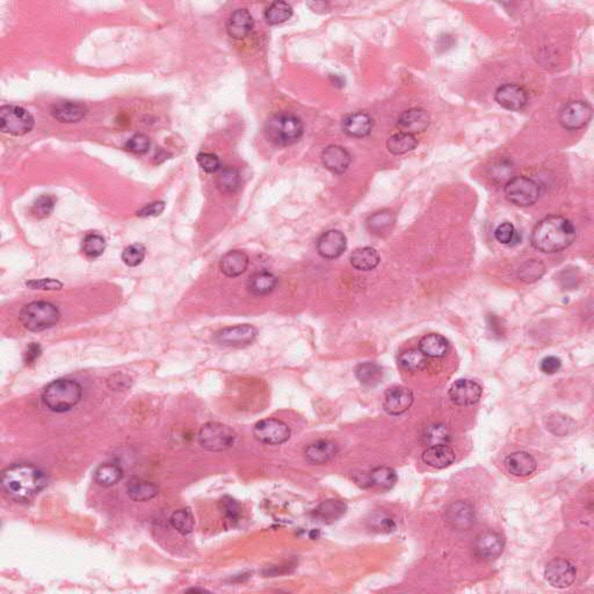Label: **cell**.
I'll return each mask as SVG.
<instances>
[{"mask_svg":"<svg viewBox=\"0 0 594 594\" xmlns=\"http://www.w3.org/2000/svg\"><path fill=\"white\" fill-rule=\"evenodd\" d=\"M242 185V179L238 170L235 167H224L216 177V187L222 194L232 195L238 192Z\"/></svg>","mask_w":594,"mask_h":594,"instance_id":"34","label":"cell"},{"mask_svg":"<svg viewBox=\"0 0 594 594\" xmlns=\"http://www.w3.org/2000/svg\"><path fill=\"white\" fill-rule=\"evenodd\" d=\"M370 527L372 530L379 533H390L395 530L396 524L392 518H389L388 515L377 513V515H372V518L368 520Z\"/></svg>","mask_w":594,"mask_h":594,"instance_id":"50","label":"cell"},{"mask_svg":"<svg viewBox=\"0 0 594 594\" xmlns=\"http://www.w3.org/2000/svg\"><path fill=\"white\" fill-rule=\"evenodd\" d=\"M548 583L556 588L571 586L576 579V568L571 562L564 558H556L548 563L544 570Z\"/></svg>","mask_w":594,"mask_h":594,"instance_id":"12","label":"cell"},{"mask_svg":"<svg viewBox=\"0 0 594 594\" xmlns=\"http://www.w3.org/2000/svg\"><path fill=\"white\" fill-rule=\"evenodd\" d=\"M222 503H223V508H224L225 515H227V518H228L230 521H236L237 519L240 518V504L237 503L236 500L231 499V498L223 499L222 500Z\"/></svg>","mask_w":594,"mask_h":594,"instance_id":"54","label":"cell"},{"mask_svg":"<svg viewBox=\"0 0 594 594\" xmlns=\"http://www.w3.org/2000/svg\"><path fill=\"white\" fill-rule=\"evenodd\" d=\"M250 259L245 252L240 250L229 251L221 258L220 269L229 278H237L247 272Z\"/></svg>","mask_w":594,"mask_h":594,"instance_id":"25","label":"cell"},{"mask_svg":"<svg viewBox=\"0 0 594 594\" xmlns=\"http://www.w3.org/2000/svg\"><path fill=\"white\" fill-rule=\"evenodd\" d=\"M187 592H200V593H204L207 591L203 590V588H189V590H187Z\"/></svg>","mask_w":594,"mask_h":594,"instance_id":"58","label":"cell"},{"mask_svg":"<svg viewBox=\"0 0 594 594\" xmlns=\"http://www.w3.org/2000/svg\"><path fill=\"white\" fill-rule=\"evenodd\" d=\"M413 392L406 387H394L385 392L383 409L390 416H399L406 412L413 404Z\"/></svg>","mask_w":594,"mask_h":594,"instance_id":"18","label":"cell"},{"mask_svg":"<svg viewBox=\"0 0 594 594\" xmlns=\"http://www.w3.org/2000/svg\"><path fill=\"white\" fill-rule=\"evenodd\" d=\"M55 203H56V200H55L54 196L44 194V195H41L40 198L35 200V202L30 208V213L34 218H40V220L49 218L51 213L54 211Z\"/></svg>","mask_w":594,"mask_h":594,"instance_id":"46","label":"cell"},{"mask_svg":"<svg viewBox=\"0 0 594 594\" xmlns=\"http://www.w3.org/2000/svg\"><path fill=\"white\" fill-rule=\"evenodd\" d=\"M293 15V8L286 1H274L265 11V20L271 26L288 21Z\"/></svg>","mask_w":594,"mask_h":594,"instance_id":"40","label":"cell"},{"mask_svg":"<svg viewBox=\"0 0 594 594\" xmlns=\"http://www.w3.org/2000/svg\"><path fill=\"white\" fill-rule=\"evenodd\" d=\"M576 238L573 223L563 216L550 215L541 220L533 229L532 244L544 253H556L566 250Z\"/></svg>","mask_w":594,"mask_h":594,"instance_id":"2","label":"cell"},{"mask_svg":"<svg viewBox=\"0 0 594 594\" xmlns=\"http://www.w3.org/2000/svg\"><path fill=\"white\" fill-rule=\"evenodd\" d=\"M122 479H124V470L117 464H102L95 472V482L104 488L115 486Z\"/></svg>","mask_w":594,"mask_h":594,"instance_id":"37","label":"cell"},{"mask_svg":"<svg viewBox=\"0 0 594 594\" xmlns=\"http://www.w3.org/2000/svg\"><path fill=\"white\" fill-rule=\"evenodd\" d=\"M87 108L79 102H59L51 107V115L62 124H76L86 116Z\"/></svg>","mask_w":594,"mask_h":594,"instance_id":"24","label":"cell"},{"mask_svg":"<svg viewBox=\"0 0 594 594\" xmlns=\"http://www.w3.org/2000/svg\"><path fill=\"white\" fill-rule=\"evenodd\" d=\"M546 273V266L544 262L537 259H530L524 262L519 267L518 276L521 281L526 283L537 282Z\"/></svg>","mask_w":594,"mask_h":594,"instance_id":"42","label":"cell"},{"mask_svg":"<svg viewBox=\"0 0 594 594\" xmlns=\"http://www.w3.org/2000/svg\"><path fill=\"white\" fill-rule=\"evenodd\" d=\"M150 146H151V141L145 134H135L126 143V148L128 151L136 155H144L150 150Z\"/></svg>","mask_w":594,"mask_h":594,"instance_id":"49","label":"cell"},{"mask_svg":"<svg viewBox=\"0 0 594 594\" xmlns=\"http://www.w3.org/2000/svg\"><path fill=\"white\" fill-rule=\"evenodd\" d=\"M127 493L129 498L137 503L148 501L158 496L160 488L157 484L146 479H131L127 484Z\"/></svg>","mask_w":594,"mask_h":594,"instance_id":"28","label":"cell"},{"mask_svg":"<svg viewBox=\"0 0 594 594\" xmlns=\"http://www.w3.org/2000/svg\"><path fill=\"white\" fill-rule=\"evenodd\" d=\"M397 482V474L392 468L377 467L370 471L367 477V483L370 486L380 490H390Z\"/></svg>","mask_w":594,"mask_h":594,"instance_id":"35","label":"cell"},{"mask_svg":"<svg viewBox=\"0 0 594 594\" xmlns=\"http://www.w3.org/2000/svg\"><path fill=\"white\" fill-rule=\"evenodd\" d=\"M482 394V387L477 382L466 379L457 381L450 389V401L459 406L474 405L479 403Z\"/></svg>","mask_w":594,"mask_h":594,"instance_id":"15","label":"cell"},{"mask_svg":"<svg viewBox=\"0 0 594 594\" xmlns=\"http://www.w3.org/2000/svg\"><path fill=\"white\" fill-rule=\"evenodd\" d=\"M495 237L504 245H515L519 243L518 232L515 231V225L510 222H504L498 225L495 230Z\"/></svg>","mask_w":594,"mask_h":594,"instance_id":"47","label":"cell"},{"mask_svg":"<svg viewBox=\"0 0 594 594\" xmlns=\"http://www.w3.org/2000/svg\"><path fill=\"white\" fill-rule=\"evenodd\" d=\"M316 247L319 256L324 259H337L346 250L347 240L339 230H329L319 237Z\"/></svg>","mask_w":594,"mask_h":594,"instance_id":"16","label":"cell"},{"mask_svg":"<svg viewBox=\"0 0 594 594\" xmlns=\"http://www.w3.org/2000/svg\"><path fill=\"white\" fill-rule=\"evenodd\" d=\"M505 467L508 472L518 477H526L537 470L535 459L526 452H515L508 455L505 460Z\"/></svg>","mask_w":594,"mask_h":594,"instance_id":"26","label":"cell"},{"mask_svg":"<svg viewBox=\"0 0 594 594\" xmlns=\"http://www.w3.org/2000/svg\"><path fill=\"white\" fill-rule=\"evenodd\" d=\"M106 240L102 235H99L97 232H91L86 235V237L83 240V252L87 258H98L105 252Z\"/></svg>","mask_w":594,"mask_h":594,"instance_id":"44","label":"cell"},{"mask_svg":"<svg viewBox=\"0 0 594 594\" xmlns=\"http://www.w3.org/2000/svg\"><path fill=\"white\" fill-rule=\"evenodd\" d=\"M495 98L501 107L512 112L521 111L528 102L527 92L517 84H505L498 87Z\"/></svg>","mask_w":594,"mask_h":594,"instance_id":"17","label":"cell"},{"mask_svg":"<svg viewBox=\"0 0 594 594\" xmlns=\"http://www.w3.org/2000/svg\"><path fill=\"white\" fill-rule=\"evenodd\" d=\"M380 254L373 247H359L353 251L351 254V264L355 269L359 271H372L376 269L380 264Z\"/></svg>","mask_w":594,"mask_h":594,"instance_id":"32","label":"cell"},{"mask_svg":"<svg viewBox=\"0 0 594 594\" xmlns=\"http://www.w3.org/2000/svg\"><path fill=\"white\" fill-rule=\"evenodd\" d=\"M47 484V475L34 464H13L1 475L3 491L10 499L18 503L33 499Z\"/></svg>","mask_w":594,"mask_h":594,"instance_id":"1","label":"cell"},{"mask_svg":"<svg viewBox=\"0 0 594 594\" xmlns=\"http://www.w3.org/2000/svg\"><path fill=\"white\" fill-rule=\"evenodd\" d=\"M145 253H146V250H145L144 245L133 244L131 247L124 249V252H122V260L129 267H136L144 260Z\"/></svg>","mask_w":594,"mask_h":594,"instance_id":"48","label":"cell"},{"mask_svg":"<svg viewBox=\"0 0 594 594\" xmlns=\"http://www.w3.org/2000/svg\"><path fill=\"white\" fill-rule=\"evenodd\" d=\"M338 446L329 440H319L305 448V457L307 462L320 466L330 462L337 455Z\"/></svg>","mask_w":594,"mask_h":594,"instance_id":"23","label":"cell"},{"mask_svg":"<svg viewBox=\"0 0 594 594\" xmlns=\"http://www.w3.org/2000/svg\"><path fill=\"white\" fill-rule=\"evenodd\" d=\"M541 370L547 375H554L561 370L562 361L556 356H547L541 361Z\"/></svg>","mask_w":594,"mask_h":594,"instance_id":"55","label":"cell"},{"mask_svg":"<svg viewBox=\"0 0 594 594\" xmlns=\"http://www.w3.org/2000/svg\"><path fill=\"white\" fill-rule=\"evenodd\" d=\"M355 376L360 381V383L367 387H375L381 383L383 372L379 365L374 363H360L355 368Z\"/></svg>","mask_w":594,"mask_h":594,"instance_id":"39","label":"cell"},{"mask_svg":"<svg viewBox=\"0 0 594 594\" xmlns=\"http://www.w3.org/2000/svg\"><path fill=\"white\" fill-rule=\"evenodd\" d=\"M253 18L247 8H238L232 12L227 22V32L229 37L236 40H242L250 34L253 28Z\"/></svg>","mask_w":594,"mask_h":594,"instance_id":"22","label":"cell"},{"mask_svg":"<svg viewBox=\"0 0 594 594\" xmlns=\"http://www.w3.org/2000/svg\"><path fill=\"white\" fill-rule=\"evenodd\" d=\"M341 128L351 137H366L373 129V119L366 113H353L345 116Z\"/></svg>","mask_w":594,"mask_h":594,"instance_id":"21","label":"cell"},{"mask_svg":"<svg viewBox=\"0 0 594 594\" xmlns=\"http://www.w3.org/2000/svg\"><path fill=\"white\" fill-rule=\"evenodd\" d=\"M42 354V348L37 343H32L29 345L27 351L25 353V363L27 365H32L35 363Z\"/></svg>","mask_w":594,"mask_h":594,"instance_id":"56","label":"cell"},{"mask_svg":"<svg viewBox=\"0 0 594 594\" xmlns=\"http://www.w3.org/2000/svg\"><path fill=\"white\" fill-rule=\"evenodd\" d=\"M591 119L592 107L582 100L568 102L559 113V122L566 131H577L585 127Z\"/></svg>","mask_w":594,"mask_h":594,"instance_id":"10","label":"cell"},{"mask_svg":"<svg viewBox=\"0 0 594 594\" xmlns=\"http://www.w3.org/2000/svg\"><path fill=\"white\" fill-rule=\"evenodd\" d=\"M305 126L300 117L289 112L274 113L265 124V135L271 143L280 146L296 143L302 137Z\"/></svg>","mask_w":594,"mask_h":594,"instance_id":"4","label":"cell"},{"mask_svg":"<svg viewBox=\"0 0 594 594\" xmlns=\"http://www.w3.org/2000/svg\"><path fill=\"white\" fill-rule=\"evenodd\" d=\"M34 117L20 106L6 105L0 108V131L12 136H23L32 131Z\"/></svg>","mask_w":594,"mask_h":594,"instance_id":"7","label":"cell"},{"mask_svg":"<svg viewBox=\"0 0 594 594\" xmlns=\"http://www.w3.org/2000/svg\"><path fill=\"white\" fill-rule=\"evenodd\" d=\"M431 119L423 108H410L403 112L397 120V127L406 134H418L428 129Z\"/></svg>","mask_w":594,"mask_h":594,"instance_id":"19","label":"cell"},{"mask_svg":"<svg viewBox=\"0 0 594 594\" xmlns=\"http://www.w3.org/2000/svg\"><path fill=\"white\" fill-rule=\"evenodd\" d=\"M421 440L425 445L431 446L448 445L452 440V433L450 428L443 424L428 425L423 431Z\"/></svg>","mask_w":594,"mask_h":594,"instance_id":"36","label":"cell"},{"mask_svg":"<svg viewBox=\"0 0 594 594\" xmlns=\"http://www.w3.org/2000/svg\"><path fill=\"white\" fill-rule=\"evenodd\" d=\"M395 215L388 209L377 211L372 215L366 221V227L372 235L381 236L387 235L392 231L395 225Z\"/></svg>","mask_w":594,"mask_h":594,"instance_id":"31","label":"cell"},{"mask_svg":"<svg viewBox=\"0 0 594 594\" xmlns=\"http://www.w3.org/2000/svg\"><path fill=\"white\" fill-rule=\"evenodd\" d=\"M450 348V344L441 334H426L419 341V349L428 358H443Z\"/></svg>","mask_w":594,"mask_h":594,"instance_id":"33","label":"cell"},{"mask_svg":"<svg viewBox=\"0 0 594 594\" xmlns=\"http://www.w3.org/2000/svg\"><path fill=\"white\" fill-rule=\"evenodd\" d=\"M253 435L258 441L265 445H281L289 440L291 431L286 423L269 418L258 421L253 428Z\"/></svg>","mask_w":594,"mask_h":594,"instance_id":"9","label":"cell"},{"mask_svg":"<svg viewBox=\"0 0 594 594\" xmlns=\"http://www.w3.org/2000/svg\"><path fill=\"white\" fill-rule=\"evenodd\" d=\"M257 337V329L250 324L228 326L215 334L218 344L229 347H244L252 344Z\"/></svg>","mask_w":594,"mask_h":594,"instance_id":"11","label":"cell"},{"mask_svg":"<svg viewBox=\"0 0 594 594\" xmlns=\"http://www.w3.org/2000/svg\"><path fill=\"white\" fill-rule=\"evenodd\" d=\"M505 540L499 533L486 530L476 537L474 544V553L476 557L482 561H495L503 554Z\"/></svg>","mask_w":594,"mask_h":594,"instance_id":"13","label":"cell"},{"mask_svg":"<svg viewBox=\"0 0 594 594\" xmlns=\"http://www.w3.org/2000/svg\"><path fill=\"white\" fill-rule=\"evenodd\" d=\"M278 286V279L272 273L267 271L254 273L247 282V289L254 296H266L274 291Z\"/></svg>","mask_w":594,"mask_h":594,"instance_id":"29","label":"cell"},{"mask_svg":"<svg viewBox=\"0 0 594 594\" xmlns=\"http://www.w3.org/2000/svg\"><path fill=\"white\" fill-rule=\"evenodd\" d=\"M446 522L457 530H468L475 525L476 515L475 510L469 501L460 500L457 503L452 504L450 508L446 510Z\"/></svg>","mask_w":594,"mask_h":594,"instance_id":"14","label":"cell"},{"mask_svg":"<svg viewBox=\"0 0 594 594\" xmlns=\"http://www.w3.org/2000/svg\"><path fill=\"white\" fill-rule=\"evenodd\" d=\"M307 5L312 8V11L317 12V13H322L320 10H327V6H329V4L324 3V1H310V3H307Z\"/></svg>","mask_w":594,"mask_h":594,"instance_id":"57","label":"cell"},{"mask_svg":"<svg viewBox=\"0 0 594 594\" xmlns=\"http://www.w3.org/2000/svg\"><path fill=\"white\" fill-rule=\"evenodd\" d=\"M421 459L430 467L443 469L454 463L455 452L447 445L431 446L423 453Z\"/></svg>","mask_w":594,"mask_h":594,"instance_id":"27","label":"cell"},{"mask_svg":"<svg viewBox=\"0 0 594 594\" xmlns=\"http://www.w3.org/2000/svg\"><path fill=\"white\" fill-rule=\"evenodd\" d=\"M399 365L408 372H419L428 366V356L421 349H408L399 355Z\"/></svg>","mask_w":594,"mask_h":594,"instance_id":"41","label":"cell"},{"mask_svg":"<svg viewBox=\"0 0 594 594\" xmlns=\"http://www.w3.org/2000/svg\"><path fill=\"white\" fill-rule=\"evenodd\" d=\"M196 160L199 164L200 167L206 173L213 174L216 173L221 169V162L216 155L211 153H200L196 156Z\"/></svg>","mask_w":594,"mask_h":594,"instance_id":"51","label":"cell"},{"mask_svg":"<svg viewBox=\"0 0 594 594\" xmlns=\"http://www.w3.org/2000/svg\"><path fill=\"white\" fill-rule=\"evenodd\" d=\"M575 428L573 421L569 417L558 413L551 414L547 419V428L556 435H566Z\"/></svg>","mask_w":594,"mask_h":594,"instance_id":"45","label":"cell"},{"mask_svg":"<svg viewBox=\"0 0 594 594\" xmlns=\"http://www.w3.org/2000/svg\"><path fill=\"white\" fill-rule=\"evenodd\" d=\"M170 524L178 533H180L182 535H189V533L193 532L194 529V517L192 512L189 511V508H182L174 512L173 515H171Z\"/></svg>","mask_w":594,"mask_h":594,"instance_id":"43","label":"cell"},{"mask_svg":"<svg viewBox=\"0 0 594 594\" xmlns=\"http://www.w3.org/2000/svg\"><path fill=\"white\" fill-rule=\"evenodd\" d=\"M322 163L326 170L332 173L343 174L351 165L352 157L341 145H330L323 151Z\"/></svg>","mask_w":594,"mask_h":594,"instance_id":"20","label":"cell"},{"mask_svg":"<svg viewBox=\"0 0 594 594\" xmlns=\"http://www.w3.org/2000/svg\"><path fill=\"white\" fill-rule=\"evenodd\" d=\"M83 397V388L77 381L58 379L48 384L42 392V402L52 412L64 413L75 409Z\"/></svg>","mask_w":594,"mask_h":594,"instance_id":"3","label":"cell"},{"mask_svg":"<svg viewBox=\"0 0 594 594\" xmlns=\"http://www.w3.org/2000/svg\"><path fill=\"white\" fill-rule=\"evenodd\" d=\"M505 195L518 207H529L540 198V187L530 178L519 175L512 178L505 185Z\"/></svg>","mask_w":594,"mask_h":594,"instance_id":"8","label":"cell"},{"mask_svg":"<svg viewBox=\"0 0 594 594\" xmlns=\"http://www.w3.org/2000/svg\"><path fill=\"white\" fill-rule=\"evenodd\" d=\"M235 431L221 423H207L199 432V442L203 450L213 453L231 448L236 441Z\"/></svg>","mask_w":594,"mask_h":594,"instance_id":"6","label":"cell"},{"mask_svg":"<svg viewBox=\"0 0 594 594\" xmlns=\"http://www.w3.org/2000/svg\"><path fill=\"white\" fill-rule=\"evenodd\" d=\"M26 286L30 289L59 290L63 288V283L55 279H40L27 281Z\"/></svg>","mask_w":594,"mask_h":594,"instance_id":"52","label":"cell"},{"mask_svg":"<svg viewBox=\"0 0 594 594\" xmlns=\"http://www.w3.org/2000/svg\"><path fill=\"white\" fill-rule=\"evenodd\" d=\"M418 145V140L413 135L406 134L399 131L397 134L392 135L387 141V148L389 153L392 155H404L416 148Z\"/></svg>","mask_w":594,"mask_h":594,"instance_id":"38","label":"cell"},{"mask_svg":"<svg viewBox=\"0 0 594 594\" xmlns=\"http://www.w3.org/2000/svg\"><path fill=\"white\" fill-rule=\"evenodd\" d=\"M165 209V202L164 201H156V202L148 203L146 206L143 207L141 211H137V216L140 218H153V216H160Z\"/></svg>","mask_w":594,"mask_h":594,"instance_id":"53","label":"cell"},{"mask_svg":"<svg viewBox=\"0 0 594 594\" xmlns=\"http://www.w3.org/2000/svg\"><path fill=\"white\" fill-rule=\"evenodd\" d=\"M347 511V505L337 499H329L323 501L318 508H316L314 515L316 519L324 524H332L341 519Z\"/></svg>","mask_w":594,"mask_h":594,"instance_id":"30","label":"cell"},{"mask_svg":"<svg viewBox=\"0 0 594 594\" xmlns=\"http://www.w3.org/2000/svg\"><path fill=\"white\" fill-rule=\"evenodd\" d=\"M19 318L27 330L41 332L54 327L61 319V312L50 302H30L21 309Z\"/></svg>","mask_w":594,"mask_h":594,"instance_id":"5","label":"cell"}]
</instances>
